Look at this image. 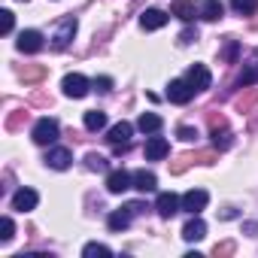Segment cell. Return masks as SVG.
<instances>
[{
  "label": "cell",
  "instance_id": "1",
  "mask_svg": "<svg viewBox=\"0 0 258 258\" xmlns=\"http://www.w3.org/2000/svg\"><path fill=\"white\" fill-rule=\"evenodd\" d=\"M31 137H34L37 146H52V143L58 140V121H55V118H40V121L34 124Z\"/></svg>",
  "mask_w": 258,
  "mask_h": 258
},
{
  "label": "cell",
  "instance_id": "2",
  "mask_svg": "<svg viewBox=\"0 0 258 258\" xmlns=\"http://www.w3.org/2000/svg\"><path fill=\"white\" fill-rule=\"evenodd\" d=\"M76 37V19L73 16H67V19H61V25H58V31H55V37H52V49H67L70 46V40Z\"/></svg>",
  "mask_w": 258,
  "mask_h": 258
},
{
  "label": "cell",
  "instance_id": "3",
  "mask_svg": "<svg viewBox=\"0 0 258 258\" xmlns=\"http://www.w3.org/2000/svg\"><path fill=\"white\" fill-rule=\"evenodd\" d=\"M155 210H158L161 219H173V216L182 210V198H176L173 191H161L158 201H155Z\"/></svg>",
  "mask_w": 258,
  "mask_h": 258
},
{
  "label": "cell",
  "instance_id": "4",
  "mask_svg": "<svg viewBox=\"0 0 258 258\" xmlns=\"http://www.w3.org/2000/svg\"><path fill=\"white\" fill-rule=\"evenodd\" d=\"M131 134H134V124L131 121H118V124H112L109 127V143L121 152V149H127V143H131Z\"/></svg>",
  "mask_w": 258,
  "mask_h": 258
},
{
  "label": "cell",
  "instance_id": "5",
  "mask_svg": "<svg viewBox=\"0 0 258 258\" xmlns=\"http://www.w3.org/2000/svg\"><path fill=\"white\" fill-rule=\"evenodd\" d=\"M61 88H64V94L67 97H85L88 94V79L82 76V73H67L64 76V82H61Z\"/></svg>",
  "mask_w": 258,
  "mask_h": 258
},
{
  "label": "cell",
  "instance_id": "6",
  "mask_svg": "<svg viewBox=\"0 0 258 258\" xmlns=\"http://www.w3.org/2000/svg\"><path fill=\"white\" fill-rule=\"evenodd\" d=\"M106 188L112 195H121L127 188H134V173H127V170H109L106 173Z\"/></svg>",
  "mask_w": 258,
  "mask_h": 258
},
{
  "label": "cell",
  "instance_id": "7",
  "mask_svg": "<svg viewBox=\"0 0 258 258\" xmlns=\"http://www.w3.org/2000/svg\"><path fill=\"white\" fill-rule=\"evenodd\" d=\"M195 97V88L188 85V79H173L167 85V100L170 103H188Z\"/></svg>",
  "mask_w": 258,
  "mask_h": 258
},
{
  "label": "cell",
  "instance_id": "8",
  "mask_svg": "<svg viewBox=\"0 0 258 258\" xmlns=\"http://www.w3.org/2000/svg\"><path fill=\"white\" fill-rule=\"evenodd\" d=\"M207 201H210V195H207L204 188H191V191L182 195V210L191 213V216H198V213L207 207Z\"/></svg>",
  "mask_w": 258,
  "mask_h": 258
},
{
  "label": "cell",
  "instance_id": "9",
  "mask_svg": "<svg viewBox=\"0 0 258 258\" xmlns=\"http://www.w3.org/2000/svg\"><path fill=\"white\" fill-rule=\"evenodd\" d=\"M185 79H188V85H191L195 91H204V88H210V82H213V76H210V70H207L204 64H191L188 73H185Z\"/></svg>",
  "mask_w": 258,
  "mask_h": 258
},
{
  "label": "cell",
  "instance_id": "10",
  "mask_svg": "<svg viewBox=\"0 0 258 258\" xmlns=\"http://www.w3.org/2000/svg\"><path fill=\"white\" fill-rule=\"evenodd\" d=\"M37 201H40V195H37L34 188H19V191L13 195V210H19V213H31V210L37 207Z\"/></svg>",
  "mask_w": 258,
  "mask_h": 258
},
{
  "label": "cell",
  "instance_id": "11",
  "mask_svg": "<svg viewBox=\"0 0 258 258\" xmlns=\"http://www.w3.org/2000/svg\"><path fill=\"white\" fill-rule=\"evenodd\" d=\"M16 46H19V52L34 55V52H40V49H43V34H40V31H22Z\"/></svg>",
  "mask_w": 258,
  "mask_h": 258
},
{
  "label": "cell",
  "instance_id": "12",
  "mask_svg": "<svg viewBox=\"0 0 258 258\" xmlns=\"http://www.w3.org/2000/svg\"><path fill=\"white\" fill-rule=\"evenodd\" d=\"M143 152H146V161H161V158H167V152H170V143H167L164 137H149Z\"/></svg>",
  "mask_w": 258,
  "mask_h": 258
},
{
  "label": "cell",
  "instance_id": "13",
  "mask_svg": "<svg viewBox=\"0 0 258 258\" xmlns=\"http://www.w3.org/2000/svg\"><path fill=\"white\" fill-rule=\"evenodd\" d=\"M167 19H170V16H167L164 10H146V13L140 16V25H143L146 31H158V28L167 25Z\"/></svg>",
  "mask_w": 258,
  "mask_h": 258
},
{
  "label": "cell",
  "instance_id": "14",
  "mask_svg": "<svg viewBox=\"0 0 258 258\" xmlns=\"http://www.w3.org/2000/svg\"><path fill=\"white\" fill-rule=\"evenodd\" d=\"M70 161H73V155H70L67 149H61V146L49 149V155H46V164H49L52 170H67V167H70Z\"/></svg>",
  "mask_w": 258,
  "mask_h": 258
},
{
  "label": "cell",
  "instance_id": "15",
  "mask_svg": "<svg viewBox=\"0 0 258 258\" xmlns=\"http://www.w3.org/2000/svg\"><path fill=\"white\" fill-rule=\"evenodd\" d=\"M173 16L182 22H191L195 16H201V7H195V0H173Z\"/></svg>",
  "mask_w": 258,
  "mask_h": 258
},
{
  "label": "cell",
  "instance_id": "16",
  "mask_svg": "<svg viewBox=\"0 0 258 258\" xmlns=\"http://www.w3.org/2000/svg\"><path fill=\"white\" fill-rule=\"evenodd\" d=\"M155 185H158V179H155L152 170H137V173H134V188H137V191L149 195V191H155Z\"/></svg>",
  "mask_w": 258,
  "mask_h": 258
},
{
  "label": "cell",
  "instance_id": "17",
  "mask_svg": "<svg viewBox=\"0 0 258 258\" xmlns=\"http://www.w3.org/2000/svg\"><path fill=\"white\" fill-rule=\"evenodd\" d=\"M182 237H185L188 243H195V240H204V237H207V225H204V219H198V216H195V219H191V222L182 228Z\"/></svg>",
  "mask_w": 258,
  "mask_h": 258
},
{
  "label": "cell",
  "instance_id": "18",
  "mask_svg": "<svg viewBox=\"0 0 258 258\" xmlns=\"http://www.w3.org/2000/svg\"><path fill=\"white\" fill-rule=\"evenodd\" d=\"M222 13H225L222 0H204L201 4V19L204 22H216V19H222Z\"/></svg>",
  "mask_w": 258,
  "mask_h": 258
},
{
  "label": "cell",
  "instance_id": "19",
  "mask_svg": "<svg viewBox=\"0 0 258 258\" xmlns=\"http://www.w3.org/2000/svg\"><path fill=\"white\" fill-rule=\"evenodd\" d=\"M137 127L143 134H155V131H161V115H155V112H143L140 118H137Z\"/></svg>",
  "mask_w": 258,
  "mask_h": 258
},
{
  "label": "cell",
  "instance_id": "20",
  "mask_svg": "<svg viewBox=\"0 0 258 258\" xmlns=\"http://www.w3.org/2000/svg\"><path fill=\"white\" fill-rule=\"evenodd\" d=\"M103 124H106V112H100V109H88L85 112V127L88 131H100Z\"/></svg>",
  "mask_w": 258,
  "mask_h": 258
},
{
  "label": "cell",
  "instance_id": "21",
  "mask_svg": "<svg viewBox=\"0 0 258 258\" xmlns=\"http://www.w3.org/2000/svg\"><path fill=\"white\" fill-rule=\"evenodd\" d=\"M106 225H109L112 231H124L127 225H131V213H127V210H118V213H112V216L106 219Z\"/></svg>",
  "mask_w": 258,
  "mask_h": 258
},
{
  "label": "cell",
  "instance_id": "22",
  "mask_svg": "<svg viewBox=\"0 0 258 258\" xmlns=\"http://www.w3.org/2000/svg\"><path fill=\"white\" fill-rule=\"evenodd\" d=\"M231 7L237 16H252L258 10V0H231Z\"/></svg>",
  "mask_w": 258,
  "mask_h": 258
},
{
  "label": "cell",
  "instance_id": "23",
  "mask_svg": "<svg viewBox=\"0 0 258 258\" xmlns=\"http://www.w3.org/2000/svg\"><path fill=\"white\" fill-rule=\"evenodd\" d=\"M82 255H85V258H109V249H106L103 243H88V246L82 249Z\"/></svg>",
  "mask_w": 258,
  "mask_h": 258
},
{
  "label": "cell",
  "instance_id": "24",
  "mask_svg": "<svg viewBox=\"0 0 258 258\" xmlns=\"http://www.w3.org/2000/svg\"><path fill=\"white\" fill-rule=\"evenodd\" d=\"M213 146L216 149H228L231 146V131H225V127H222V134H219V127H213Z\"/></svg>",
  "mask_w": 258,
  "mask_h": 258
},
{
  "label": "cell",
  "instance_id": "25",
  "mask_svg": "<svg viewBox=\"0 0 258 258\" xmlns=\"http://www.w3.org/2000/svg\"><path fill=\"white\" fill-rule=\"evenodd\" d=\"M19 76H22L25 82H37V79H43V76H46V67H25Z\"/></svg>",
  "mask_w": 258,
  "mask_h": 258
},
{
  "label": "cell",
  "instance_id": "26",
  "mask_svg": "<svg viewBox=\"0 0 258 258\" xmlns=\"http://www.w3.org/2000/svg\"><path fill=\"white\" fill-rule=\"evenodd\" d=\"M85 164H88V170H97V173H103V170H106V158H103V155H97V152H91V155L85 158Z\"/></svg>",
  "mask_w": 258,
  "mask_h": 258
},
{
  "label": "cell",
  "instance_id": "27",
  "mask_svg": "<svg viewBox=\"0 0 258 258\" xmlns=\"http://www.w3.org/2000/svg\"><path fill=\"white\" fill-rule=\"evenodd\" d=\"M0 231H4V234H0V240H4V243H10V240H13L16 225H13V219H10V216H4V222H0Z\"/></svg>",
  "mask_w": 258,
  "mask_h": 258
},
{
  "label": "cell",
  "instance_id": "28",
  "mask_svg": "<svg viewBox=\"0 0 258 258\" xmlns=\"http://www.w3.org/2000/svg\"><path fill=\"white\" fill-rule=\"evenodd\" d=\"M0 22H4V25H0V31L10 34V31H13V25H16V16H13L10 10H4V13H0Z\"/></svg>",
  "mask_w": 258,
  "mask_h": 258
},
{
  "label": "cell",
  "instance_id": "29",
  "mask_svg": "<svg viewBox=\"0 0 258 258\" xmlns=\"http://www.w3.org/2000/svg\"><path fill=\"white\" fill-rule=\"evenodd\" d=\"M255 100H258V88H252V91H249L246 97H240V100H237V106H240V109L246 112V109H249V106H252Z\"/></svg>",
  "mask_w": 258,
  "mask_h": 258
},
{
  "label": "cell",
  "instance_id": "30",
  "mask_svg": "<svg viewBox=\"0 0 258 258\" xmlns=\"http://www.w3.org/2000/svg\"><path fill=\"white\" fill-rule=\"evenodd\" d=\"M176 137H179L182 143H191V140L198 137V131H195V127H188V124H182V127H179V131H176Z\"/></svg>",
  "mask_w": 258,
  "mask_h": 258
},
{
  "label": "cell",
  "instance_id": "31",
  "mask_svg": "<svg viewBox=\"0 0 258 258\" xmlns=\"http://www.w3.org/2000/svg\"><path fill=\"white\" fill-rule=\"evenodd\" d=\"M94 88H97V91H109V88H112V79H109V76H100V79H94Z\"/></svg>",
  "mask_w": 258,
  "mask_h": 258
},
{
  "label": "cell",
  "instance_id": "32",
  "mask_svg": "<svg viewBox=\"0 0 258 258\" xmlns=\"http://www.w3.org/2000/svg\"><path fill=\"white\" fill-rule=\"evenodd\" d=\"M195 40H198V31H182V34H179V43H182V46H188V43H195Z\"/></svg>",
  "mask_w": 258,
  "mask_h": 258
},
{
  "label": "cell",
  "instance_id": "33",
  "mask_svg": "<svg viewBox=\"0 0 258 258\" xmlns=\"http://www.w3.org/2000/svg\"><path fill=\"white\" fill-rule=\"evenodd\" d=\"M255 79H258V73H255V70H246V73L240 76V85H249V82H255Z\"/></svg>",
  "mask_w": 258,
  "mask_h": 258
},
{
  "label": "cell",
  "instance_id": "34",
  "mask_svg": "<svg viewBox=\"0 0 258 258\" xmlns=\"http://www.w3.org/2000/svg\"><path fill=\"white\" fill-rule=\"evenodd\" d=\"M231 249H234V243H222V246H216L213 252H216V255H228Z\"/></svg>",
  "mask_w": 258,
  "mask_h": 258
},
{
  "label": "cell",
  "instance_id": "35",
  "mask_svg": "<svg viewBox=\"0 0 258 258\" xmlns=\"http://www.w3.org/2000/svg\"><path fill=\"white\" fill-rule=\"evenodd\" d=\"M243 231H246L249 237H258V225H255V222H246V225H243Z\"/></svg>",
  "mask_w": 258,
  "mask_h": 258
},
{
  "label": "cell",
  "instance_id": "36",
  "mask_svg": "<svg viewBox=\"0 0 258 258\" xmlns=\"http://www.w3.org/2000/svg\"><path fill=\"white\" fill-rule=\"evenodd\" d=\"M124 210H127V213H131V216H137V213H143V204H137V201H134V204H127Z\"/></svg>",
  "mask_w": 258,
  "mask_h": 258
},
{
  "label": "cell",
  "instance_id": "37",
  "mask_svg": "<svg viewBox=\"0 0 258 258\" xmlns=\"http://www.w3.org/2000/svg\"><path fill=\"white\" fill-rule=\"evenodd\" d=\"M237 55V43H228V49H225V58H234Z\"/></svg>",
  "mask_w": 258,
  "mask_h": 258
},
{
  "label": "cell",
  "instance_id": "38",
  "mask_svg": "<svg viewBox=\"0 0 258 258\" xmlns=\"http://www.w3.org/2000/svg\"><path fill=\"white\" fill-rule=\"evenodd\" d=\"M25 4H28V0H25Z\"/></svg>",
  "mask_w": 258,
  "mask_h": 258
}]
</instances>
